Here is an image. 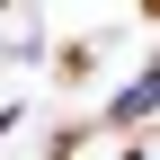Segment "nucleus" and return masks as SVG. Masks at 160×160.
I'll use <instances>...</instances> for the list:
<instances>
[{
	"label": "nucleus",
	"mask_w": 160,
	"mask_h": 160,
	"mask_svg": "<svg viewBox=\"0 0 160 160\" xmlns=\"http://www.w3.org/2000/svg\"><path fill=\"white\" fill-rule=\"evenodd\" d=\"M151 98H160V89H151V80H133V89H125V98H116V125H142V116H151Z\"/></svg>",
	"instance_id": "1"
},
{
	"label": "nucleus",
	"mask_w": 160,
	"mask_h": 160,
	"mask_svg": "<svg viewBox=\"0 0 160 160\" xmlns=\"http://www.w3.org/2000/svg\"><path fill=\"white\" fill-rule=\"evenodd\" d=\"M133 160H142V151H133Z\"/></svg>",
	"instance_id": "2"
}]
</instances>
